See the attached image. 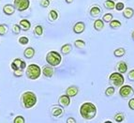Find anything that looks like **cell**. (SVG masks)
I'll return each instance as SVG.
<instances>
[{"mask_svg": "<svg viewBox=\"0 0 134 123\" xmlns=\"http://www.w3.org/2000/svg\"><path fill=\"white\" fill-rule=\"evenodd\" d=\"M80 115L83 119H86V120L93 119L97 115L96 105L92 103H83L80 107Z\"/></svg>", "mask_w": 134, "mask_h": 123, "instance_id": "cell-1", "label": "cell"}, {"mask_svg": "<svg viewBox=\"0 0 134 123\" xmlns=\"http://www.w3.org/2000/svg\"><path fill=\"white\" fill-rule=\"evenodd\" d=\"M21 101L24 105V107L29 109L35 106L37 103V96L32 91H25L21 96Z\"/></svg>", "mask_w": 134, "mask_h": 123, "instance_id": "cell-2", "label": "cell"}, {"mask_svg": "<svg viewBox=\"0 0 134 123\" xmlns=\"http://www.w3.org/2000/svg\"><path fill=\"white\" fill-rule=\"evenodd\" d=\"M41 72L42 71L40 68V66L36 65V64H30L26 67L25 75L30 80H37L38 78H40Z\"/></svg>", "mask_w": 134, "mask_h": 123, "instance_id": "cell-3", "label": "cell"}, {"mask_svg": "<svg viewBox=\"0 0 134 123\" xmlns=\"http://www.w3.org/2000/svg\"><path fill=\"white\" fill-rule=\"evenodd\" d=\"M46 61L52 67H56V66L60 65L61 61H62V56L58 52L51 51L46 56Z\"/></svg>", "mask_w": 134, "mask_h": 123, "instance_id": "cell-4", "label": "cell"}, {"mask_svg": "<svg viewBox=\"0 0 134 123\" xmlns=\"http://www.w3.org/2000/svg\"><path fill=\"white\" fill-rule=\"evenodd\" d=\"M109 81L114 87H121L124 85V82H125V78H124L123 74L119 73V72H113L109 77Z\"/></svg>", "mask_w": 134, "mask_h": 123, "instance_id": "cell-5", "label": "cell"}, {"mask_svg": "<svg viewBox=\"0 0 134 123\" xmlns=\"http://www.w3.org/2000/svg\"><path fill=\"white\" fill-rule=\"evenodd\" d=\"M119 94L122 98L124 99H127V98H130L131 97L132 95L134 94V89L133 87L131 85H122L120 87V89H119Z\"/></svg>", "mask_w": 134, "mask_h": 123, "instance_id": "cell-6", "label": "cell"}, {"mask_svg": "<svg viewBox=\"0 0 134 123\" xmlns=\"http://www.w3.org/2000/svg\"><path fill=\"white\" fill-rule=\"evenodd\" d=\"M13 6L19 11L26 10L30 6V1L29 0H14Z\"/></svg>", "mask_w": 134, "mask_h": 123, "instance_id": "cell-7", "label": "cell"}, {"mask_svg": "<svg viewBox=\"0 0 134 123\" xmlns=\"http://www.w3.org/2000/svg\"><path fill=\"white\" fill-rule=\"evenodd\" d=\"M11 69L13 71H17V69H25L26 68V63L24 60H22L21 58H15L10 64Z\"/></svg>", "mask_w": 134, "mask_h": 123, "instance_id": "cell-8", "label": "cell"}, {"mask_svg": "<svg viewBox=\"0 0 134 123\" xmlns=\"http://www.w3.org/2000/svg\"><path fill=\"white\" fill-rule=\"evenodd\" d=\"M79 91H80V89H79V87L77 85H70L66 90V95H68L69 98H72V97L76 96L79 93Z\"/></svg>", "mask_w": 134, "mask_h": 123, "instance_id": "cell-9", "label": "cell"}, {"mask_svg": "<svg viewBox=\"0 0 134 123\" xmlns=\"http://www.w3.org/2000/svg\"><path fill=\"white\" fill-rule=\"evenodd\" d=\"M58 103L60 104L61 107H68L70 104V98L68 95H62L58 99Z\"/></svg>", "mask_w": 134, "mask_h": 123, "instance_id": "cell-10", "label": "cell"}, {"mask_svg": "<svg viewBox=\"0 0 134 123\" xmlns=\"http://www.w3.org/2000/svg\"><path fill=\"white\" fill-rule=\"evenodd\" d=\"M54 68L50 65H46L42 68V74L45 77H47V78H51L52 76L54 75Z\"/></svg>", "mask_w": 134, "mask_h": 123, "instance_id": "cell-11", "label": "cell"}, {"mask_svg": "<svg viewBox=\"0 0 134 123\" xmlns=\"http://www.w3.org/2000/svg\"><path fill=\"white\" fill-rule=\"evenodd\" d=\"M85 29V25L83 22H78L76 23L73 26V31L75 34H82Z\"/></svg>", "mask_w": 134, "mask_h": 123, "instance_id": "cell-12", "label": "cell"}, {"mask_svg": "<svg viewBox=\"0 0 134 123\" xmlns=\"http://www.w3.org/2000/svg\"><path fill=\"white\" fill-rule=\"evenodd\" d=\"M15 7L12 6L10 4H7L5 5L3 7V12H4L6 15H12V14L15 12Z\"/></svg>", "mask_w": 134, "mask_h": 123, "instance_id": "cell-13", "label": "cell"}, {"mask_svg": "<svg viewBox=\"0 0 134 123\" xmlns=\"http://www.w3.org/2000/svg\"><path fill=\"white\" fill-rule=\"evenodd\" d=\"M127 63L125 61H120L118 63V65H117V72H119L121 74H124L127 72Z\"/></svg>", "mask_w": 134, "mask_h": 123, "instance_id": "cell-14", "label": "cell"}, {"mask_svg": "<svg viewBox=\"0 0 134 123\" xmlns=\"http://www.w3.org/2000/svg\"><path fill=\"white\" fill-rule=\"evenodd\" d=\"M19 25H20L21 29L24 30V31H27V30H29L30 27H31V24H30V22H29L28 20H26V19H24V20L21 21Z\"/></svg>", "mask_w": 134, "mask_h": 123, "instance_id": "cell-15", "label": "cell"}, {"mask_svg": "<svg viewBox=\"0 0 134 123\" xmlns=\"http://www.w3.org/2000/svg\"><path fill=\"white\" fill-rule=\"evenodd\" d=\"M35 53H36V52H35V49H34L33 47H28L24 51V56H25V57H26L27 59H30V58H32L35 56Z\"/></svg>", "mask_w": 134, "mask_h": 123, "instance_id": "cell-16", "label": "cell"}, {"mask_svg": "<svg viewBox=\"0 0 134 123\" xmlns=\"http://www.w3.org/2000/svg\"><path fill=\"white\" fill-rule=\"evenodd\" d=\"M134 15V9L131 8H126L123 10V16L126 19H131Z\"/></svg>", "mask_w": 134, "mask_h": 123, "instance_id": "cell-17", "label": "cell"}, {"mask_svg": "<svg viewBox=\"0 0 134 123\" xmlns=\"http://www.w3.org/2000/svg\"><path fill=\"white\" fill-rule=\"evenodd\" d=\"M63 114V108L61 106H54L52 109V115L54 117H57V116H60Z\"/></svg>", "mask_w": 134, "mask_h": 123, "instance_id": "cell-18", "label": "cell"}, {"mask_svg": "<svg viewBox=\"0 0 134 123\" xmlns=\"http://www.w3.org/2000/svg\"><path fill=\"white\" fill-rule=\"evenodd\" d=\"M94 28L97 31H100L104 28V22L101 19H97L94 22Z\"/></svg>", "mask_w": 134, "mask_h": 123, "instance_id": "cell-19", "label": "cell"}, {"mask_svg": "<svg viewBox=\"0 0 134 123\" xmlns=\"http://www.w3.org/2000/svg\"><path fill=\"white\" fill-rule=\"evenodd\" d=\"M100 13H101V9L98 6H94V7H92L91 9H90V15L92 17H98V16H99Z\"/></svg>", "mask_w": 134, "mask_h": 123, "instance_id": "cell-20", "label": "cell"}, {"mask_svg": "<svg viewBox=\"0 0 134 123\" xmlns=\"http://www.w3.org/2000/svg\"><path fill=\"white\" fill-rule=\"evenodd\" d=\"M72 50V46L71 44H69V43H67V44H64L61 47V54L66 56V55H69Z\"/></svg>", "mask_w": 134, "mask_h": 123, "instance_id": "cell-21", "label": "cell"}, {"mask_svg": "<svg viewBox=\"0 0 134 123\" xmlns=\"http://www.w3.org/2000/svg\"><path fill=\"white\" fill-rule=\"evenodd\" d=\"M125 54H126V50H125V48H123V47L117 48V49L114 50V56H116V57H121V56H123Z\"/></svg>", "mask_w": 134, "mask_h": 123, "instance_id": "cell-22", "label": "cell"}, {"mask_svg": "<svg viewBox=\"0 0 134 123\" xmlns=\"http://www.w3.org/2000/svg\"><path fill=\"white\" fill-rule=\"evenodd\" d=\"M115 5L116 3H114V1H113V0H106L105 2H104V7L107 9H115Z\"/></svg>", "mask_w": 134, "mask_h": 123, "instance_id": "cell-23", "label": "cell"}, {"mask_svg": "<svg viewBox=\"0 0 134 123\" xmlns=\"http://www.w3.org/2000/svg\"><path fill=\"white\" fill-rule=\"evenodd\" d=\"M49 20L52 21V22H54V21L57 20L58 19V12L55 10V9H52L51 11H50L49 13Z\"/></svg>", "mask_w": 134, "mask_h": 123, "instance_id": "cell-24", "label": "cell"}, {"mask_svg": "<svg viewBox=\"0 0 134 123\" xmlns=\"http://www.w3.org/2000/svg\"><path fill=\"white\" fill-rule=\"evenodd\" d=\"M74 46L78 49H83L85 47V42L83 40H76L74 41Z\"/></svg>", "mask_w": 134, "mask_h": 123, "instance_id": "cell-25", "label": "cell"}, {"mask_svg": "<svg viewBox=\"0 0 134 123\" xmlns=\"http://www.w3.org/2000/svg\"><path fill=\"white\" fill-rule=\"evenodd\" d=\"M124 119H125V115H124L123 113H117V114H115V116H114V120L117 123L123 122Z\"/></svg>", "mask_w": 134, "mask_h": 123, "instance_id": "cell-26", "label": "cell"}, {"mask_svg": "<svg viewBox=\"0 0 134 123\" xmlns=\"http://www.w3.org/2000/svg\"><path fill=\"white\" fill-rule=\"evenodd\" d=\"M110 27L113 29H118L121 27V23L117 20H113L110 23Z\"/></svg>", "mask_w": 134, "mask_h": 123, "instance_id": "cell-27", "label": "cell"}, {"mask_svg": "<svg viewBox=\"0 0 134 123\" xmlns=\"http://www.w3.org/2000/svg\"><path fill=\"white\" fill-rule=\"evenodd\" d=\"M114 92H115V88H114V87H109L106 88L105 95L107 97H112L113 95L114 94Z\"/></svg>", "mask_w": 134, "mask_h": 123, "instance_id": "cell-28", "label": "cell"}, {"mask_svg": "<svg viewBox=\"0 0 134 123\" xmlns=\"http://www.w3.org/2000/svg\"><path fill=\"white\" fill-rule=\"evenodd\" d=\"M8 25L6 24H1L0 25V36H4L8 32Z\"/></svg>", "mask_w": 134, "mask_h": 123, "instance_id": "cell-29", "label": "cell"}, {"mask_svg": "<svg viewBox=\"0 0 134 123\" xmlns=\"http://www.w3.org/2000/svg\"><path fill=\"white\" fill-rule=\"evenodd\" d=\"M34 33L36 34L37 36H41L43 34V27L41 25H37L34 28Z\"/></svg>", "mask_w": 134, "mask_h": 123, "instance_id": "cell-30", "label": "cell"}, {"mask_svg": "<svg viewBox=\"0 0 134 123\" xmlns=\"http://www.w3.org/2000/svg\"><path fill=\"white\" fill-rule=\"evenodd\" d=\"M102 20L103 22H106V23H111L113 21V14L112 13H106L103 15L102 17Z\"/></svg>", "mask_w": 134, "mask_h": 123, "instance_id": "cell-31", "label": "cell"}, {"mask_svg": "<svg viewBox=\"0 0 134 123\" xmlns=\"http://www.w3.org/2000/svg\"><path fill=\"white\" fill-rule=\"evenodd\" d=\"M13 123H25V117L23 116H17L15 119H14Z\"/></svg>", "mask_w": 134, "mask_h": 123, "instance_id": "cell-32", "label": "cell"}, {"mask_svg": "<svg viewBox=\"0 0 134 123\" xmlns=\"http://www.w3.org/2000/svg\"><path fill=\"white\" fill-rule=\"evenodd\" d=\"M18 41H19V43H20V44L25 45V44H27V43L29 42V39L26 38V37H21V38L18 40Z\"/></svg>", "mask_w": 134, "mask_h": 123, "instance_id": "cell-33", "label": "cell"}, {"mask_svg": "<svg viewBox=\"0 0 134 123\" xmlns=\"http://www.w3.org/2000/svg\"><path fill=\"white\" fill-rule=\"evenodd\" d=\"M115 9L117 11H121V10H124V9H125V5H124L123 2H118L116 3L115 5Z\"/></svg>", "mask_w": 134, "mask_h": 123, "instance_id": "cell-34", "label": "cell"}, {"mask_svg": "<svg viewBox=\"0 0 134 123\" xmlns=\"http://www.w3.org/2000/svg\"><path fill=\"white\" fill-rule=\"evenodd\" d=\"M20 31H21L20 25H19L18 24H15V25L12 26V32H13L14 34H19Z\"/></svg>", "mask_w": 134, "mask_h": 123, "instance_id": "cell-35", "label": "cell"}, {"mask_svg": "<svg viewBox=\"0 0 134 123\" xmlns=\"http://www.w3.org/2000/svg\"><path fill=\"white\" fill-rule=\"evenodd\" d=\"M24 69H17V71H13V75L15 77H21L24 75Z\"/></svg>", "mask_w": 134, "mask_h": 123, "instance_id": "cell-36", "label": "cell"}, {"mask_svg": "<svg viewBox=\"0 0 134 123\" xmlns=\"http://www.w3.org/2000/svg\"><path fill=\"white\" fill-rule=\"evenodd\" d=\"M40 5L42 8H47L50 5V0H40Z\"/></svg>", "mask_w": 134, "mask_h": 123, "instance_id": "cell-37", "label": "cell"}, {"mask_svg": "<svg viewBox=\"0 0 134 123\" xmlns=\"http://www.w3.org/2000/svg\"><path fill=\"white\" fill-rule=\"evenodd\" d=\"M127 78H129L130 81H131V82H134V69H131V71L127 73Z\"/></svg>", "mask_w": 134, "mask_h": 123, "instance_id": "cell-38", "label": "cell"}, {"mask_svg": "<svg viewBox=\"0 0 134 123\" xmlns=\"http://www.w3.org/2000/svg\"><path fill=\"white\" fill-rule=\"evenodd\" d=\"M129 107H130V109L134 110V98H131L129 101Z\"/></svg>", "mask_w": 134, "mask_h": 123, "instance_id": "cell-39", "label": "cell"}, {"mask_svg": "<svg viewBox=\"0 0 134 123\" xmlns=\"http://www.w3.org/2000/svg\"><path fill=\"white\" fill-rule=\"evenodd\" d=\"M67 123H76V119L72 117V116H69L67 119Z\"/></svg>", "mask_w": 134, "mask_h": 123, "instance_id": "cell-40", "label": "cell"}, {"mask_svg": "<svg viewBox=\"0 0 134 123\" xmlns=\"http://www.w3.org/2000/svg\"><path fill=\"white\" fill-rule=\"evenodd\" d=\"M66 2H67L68 4H70V3L73 2V0H66Z\"/></svg>", "mask_w": 134, "mask_h": 123, "instance_id": "cell-41", "label": "cell"}, {"mask_svg": "<svg viewBox=\"0 0 134 123\" xmlns=\"http://www.w3.org/2000/svg\"><path fill=\"white\" fill-rule=\"evenodd\" d=\"M131 38H132V40H134V31L132 32V34H131Z\"/></svg>", "mask_w": 134, "mask_h": 123, "instance_id": "cell-42", "label": "cell"}, {"mask_svg": "<svg viewBox=\"0 0 134 123\" xmlns=\"http://www.w3.org/2000/svg\"><path fill=\"white\" fill-rule=\"evenodd\" d=\"M104 123H113V122H112V121H111V120H106Z\"/></svg>", "mask_w": 134, "mask_h": 123, "instance_id": "cell-43", "label": "cell"}, {"mask_svg": "<svg viewBox=\"0 0 134 123\" xmlns=\"http://www.w3.org/2000/svg\"><path fill=\"white\" fill-rule=\"evenodd\" d=\"M115 1H119V0H115Z\"/></svg>", "mask_w": 134, "mask_h": 123, "instance_id": "cell-44", "label": "cell"}]
</instances>
